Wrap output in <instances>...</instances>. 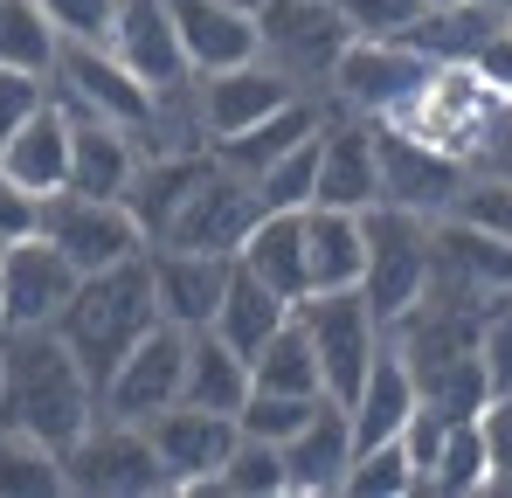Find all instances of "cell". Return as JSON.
<instances>
[{"label":"cell","mask_w":512,"mask_h":498,"mask_svg":"<svg viewBox=\"0 0 512 498\" xmlns=\"http://www.w3.org/2000/svg\"><path fill=\"white\" fill-rule=\"evenodd\" d=\"M326 132V125H319ZM319 132L305 139V146H291L284 160H270L256 173V201H263V215H298V208H312V173H319Z\"/></svg>","instance_id":"f35d334b"},{"label":"cell","mask_w":512,"mask_h":498,"mask_svg":"<svg viewBox=\"0 0 512 498\" xmlns=\"http://www.w3.org/2000/svg\"><path fill=\"white\" fill-rule=\"evenodd\" d=\"M180 374H187V332L180 326H146L132 339V353L104 374L97 388V409L104 415H125V422H153L160 409L180 402Z\"/></svg>","instance_id":"4fadbf2b"},{"label":"cell","mask_w":512,"mask_h":498,"mask_svg":"<svg viewBox=\"0 0 512 498\" xmlns=\"http://www.w3.org/2000/svg\"><path fill=\"white\" fill-rule=\"evenodd\" d=\"M236 263L298 305L305 298V208L298 215H256V229L243 236Z\"/></svg>","instance_id":"4dcf8cb0"},{"label":"cell","mask_w":512,"mask_h":498,"mask_svg":"<svg viewBox=\"0 0 512 498\" xmlns=\"http://www.w3.org/2000/svg\"><path fill=\"white\" fill-rule=\"evenodd\" d=\"M340 492L346 498H409V492H423L409 443H402V436H388V443H374V450H353Z\"/></svg>","instance_id":"74e56055"},{"label":"cell","mask_w":512,"mask_h":498,"mask_svg":"<svg viewBox=\"0 0 512 498\" xmlns=\"http://www.w3.org/2000/svg\"><path fill=\"white\" fill-rule=\"evenodd\" d=\"M346 42H353V28H346L340 0H263L256 7V56L277 77H291L305 97H319L333 83Z\"/></svg>","instance_id":"5b68a950"},{"label":"cell","mask_w":512,"mask_h":498,"mask_svg":"<svg viewBox=\"0 0 512 498\" xmlns=\"http://www.w3.org/2000/svg\"><path fill=\"white\" fill-rule=\"evenodd\" d=\"M56 492H70L63 485V450L0 422V498H56Z\"/></svg>","instance_id":"e575fe53"},{"label":"cell","mask_w":512,"mask_h":498,"mask_svg":"<svg viewBox=\"0 0 512 498\" xmlns=\"http://www.w3.org/2000/svg\"><path fill=\"white\" fill-rule=\"evenodd\" d=\"M229 7H243V14H256V7H263V0H229Z\"/></svg>","instance_id":"f907efd6"},{"label":"cell","mask_w":512,"mask_h":498,"mask_svg":"<svg viewBox=\"0 0 512 498\" xmlns=\"http://www.w3.org/2000/svg\"><path fill=\"white\" fill-rule=\"evenodd\" d=\"M194 97H201L208 146H222V139L250 132L256 118H270L277 104H291V97H305V90H298L291 77H277L263 56H250V63H236V70H208V77H194Z\"/></svg>","instance_id":"ffe728a7"},{"label":"cell","mask_w":512,"mask_h":498,"mask_svg":"<svg viewBox=\"0 0 512 498\" xmlns=\"http://www.w3.org/2000/svg\"><path fill=\"white\" fill-rule=\"evenodd\" d=\"M56 49H63V35L35 0H0V70L56 77Z\"/></svg>","instance_id":"836d02e7"},{"label":"cell","mask_w":512,"mask_h":498,"mask_svg":"<svg viewBox=\"0 0 512 498\" xmlns=\"http://www.w3.org/2000/svg\"><path fill=\"white\" fill-rule=\"evenodd\" d=\"M381 201V160H374V118L326 111L319 132V173H312V208H374Z\"/></svg>","instance_id":"ac0fdd59"},{"label":"cell","mask_w":512,"mask_h":498,"mask_svg":"<svg viewBox=\"0 0 512 498\" xmlns=\"http://www.w3.org/2000/svg\"><path fill=\"white\" fill-rule=\"evenodd\" d=\"M146 326H160L153 312V270H146V249L125 256V263H104V270H84L56 332L70 339V353L90 367V381L104 388V374L132 353V339Z\"/></svg>","instance_id":"7a4b0ae2"},{"label":"cell","mask_w":512,"mask_h":498,"mask_svg":"<svg viewBox=\"0 0 512 498\" xmlns=\"http://www.w3.org/2000/svg\"><path fill=\"white\" fill-rule=\"evenodd\" d=\"M256 215H263V201H256V180H250V173L208 160V173L194 180V194H187V208H180V222L167 229V243L208 249V256H236L243 236L256 229ZM153 249H160V243H153Z\"/></svg>","instance_id":"9a60e30c"},{"label":"cell","mask_w":512,"mask_h":498,"mask_svg":"<svg viewBox=\"0 0 512 498\" xmlns=\"http://www.w3.org/2000/svg\"><path fill=\"white\" fill-rule=\"evenodd\" d=\"M146 270H153V312L180 332H201V326H215V305H222V291H229L236 256L160 243V249H146Z\"/></svg>","instance_id":"e0dca14e"},{"label":"cell","mask_w":512,"mask_h":498,"mask_svg":"<svg viewBox=\"0 0 512 498\" xmlns=\"http://www.w3.org/2000/svg\"><path fill=\"white\" fill-rule=\"evenodd\" d=\"M499 28H506V7H492V0H457V7H423V21H416L402 42H416L429 63H478V49H485Z\"/></svg>","instance_id":"f546056e"},{"label":"cell","mask_w":512,"mask_h":498,"mask_svg":"<svg viewBox=\"0 0 512 498\" xmlns=\"http://www.w3.org/2000/svg\"><path fill=\"white\" fill-rule=\"evenodd\" d=\"M319 402H326V395H270V388H250V402L236 409V429L256 436V443H291V436L312 422Z\"/></svg>","instance_id":"ab89813d"},{"label":"cell","mask_w":512,"mask_h":498,"mask_svg":"<svg viewBox=\"0 0 512 498\" xmlns=\"http://www.w3.org/2000/svg\"><path fill=\"white\" fill-rule=\"evenodd\" d=\"M319 125H326V104H319V97H291V104H277L270 118H256L250 132H236V139H222V146H208V153H215L222 166H236V173H250V180H256L270 160H284L291 146H305Z\"/></svg>","instance_id":"f1b7e54d"},{"label":"cell","mask_w":512,"mask_h":498,"mask_svg":"<svg viewBox=\"0 0 512 498\" xmlns=\"http://www.w3.org/2000/svg\"><path fill=\"white\" fill-rule=\"evenodd\" d=\"M478 429H485V457H492V492L485 498H512V395H492L478 409Z\"/></svg>","instance_id":"ee69618b"},{"label":"cell","mask_w":512,"mask_h":498,"mask_svg":"<svg viewBox=\"0 0 512 498\" xmlns=\"http://www.w3.org/2000/svg\"><path fill=\"white\" fill-rule=\"evenodd\" d=\"M49 21H56V35L63 42H104V28H111V7L118 0H35Z\"/></svg>","instance_id":"bcb514c9"},{"label":"cell","mask_w":512,"mask_h":498,"mask_svg":"<svg viewBox=\"0 0 512 498\" xmlns=\"http://www.w3.org/2000/svg\"><path fill=\"white\" fill-rule=\"evenodd\" d=\"M291 326V298L284 291H270L263 277H250L243 263L229 270V291H222V305H215V332L236 346V353H256L270 332Z\"/></svg>","instance_id":"1f68e13d"},{"label":"cell","mask_w":512,"mask_h":498,"mask_svg":"<svg viewBox=\"0 0 512 498\" xmlns=\"http://www.w3.org/2000/svg\"><path fill=\"white\" fill-rule=\"evenodd\" d=\"M208 498H284V443H256L236 436V450L222 457V471L201 485ZM194 492V498H201Z\"/></svg>","instance_id":"8d00e7d4"},{"label":"cell","mask_w":512,"mask_h":498,"mask_svg":"<svg viewBox=\"0 0 512 498\" xmlns=\"http://www.w3.org/2000/svg\"><path fill=\"white\" fill-rule=\"evenodd\" d=\"M0 173H7L21 194H35V201H49V194L70 187V111H63L56 97H42V104L0 139Z\"/></svg>","instance_id":"44dd1931"},{"label":"cell","mask_w":512,"mask_h":498,"mask_svg":"<svg viewBox=\"0 0 512 498\" xmlns=\"http://www.w3.org/2000/svg\"><path fill=\"white\" fill-rule=\"evenodd\" d=\"M35 222H42V201H35V194H21V187L0 173V243L35 236Z\"/></svg>","instance_id":"c3c4849f"},{"label":"cell","mask_w":512,"mask_h":498,"mask_svg":"<svg viewBox=\"0 0 512 498\" xmlns=\"http://www.w3.org/2000/svg\"><path fill=\"white\" fill-rule=\"evenodd\" d=\"M146 436H153V450H160V471H167V492H201L215 471H222V457L236 450V415H215V409H194V402H173L146 422Z\"/></svg>","instance_id":"2e32d148"},{"label":"cell","mask_w":512,"mask_h":498,"mask_svg":"<svg viewBox=\"0 0 512 498\" xmlns=\"http://www.w3.org/2000/svg\"><path fill=\"white\" fill-rule=\"evenodd\" d=\"M49 97H56L63 111H77V118H111V125H125V132H139L146 111H153V90L132 77L104 42H63V49H56Z\"/></svg>","instance_id":"30bf717a"},{"label":"cell","mask_w":512,"mask_h":498,"mask_svg":"<svg viewBox=\"0 0 512 498\" xmlns=\"http://www.w3.org/2000/svg\"><path fill=\"white\" fill-rule=\"evenodd\" d=\"M423 7H457V0H423Z\"/></svg>","instance_id":"816d5d0a"},{"label":"cell","mask_w":512,"mask_h":498,"mask_svg":"<svg viewBox=\"0 0 512 498\" xmlns=\"http://www.w3.org/2000/svg\"><path fill=\"white\" fill-rule=\"evenodd\" d=\"M104 49L146 83V90H173V83L194 77L167 0H118V7H111V28H104Z\"/></svg>","instance_id":"d6986e66"},{"label":"cell","mask_w":512,"mask_h":498,"mask_svg":"<svg viewBox=\"0 0 512 498\" xmlns=\"http://www.w3.org/2000/svg\"><path fill=\"white\" fill-rule=\"evenodd\" d=\"M492 7H506V14H512V0H492Z\"/></svg>","instance_id":"f5cc1de1"},{"label":"cell","mask_w":512,"mask_h":498,"mask_svg":"<svg viewBox=\"0 0 512 498\" xmlns=\"http://www.w3.org/2000/svg\"><path fill=\"white\" fill-rule=\"evenodd\" d=\"M471 173L478 180H512V97L492 104V118H485V132H478V146H471Z\"/></svg>","instance_id":"f6af8a7d"},{"label":"cell","mask_w":512,"mask_h":498,"mask_svg":"<svg viewBox=\"0 0 512 498\" xmlns=\"http://www.w3.org/2000/svg\"><path fill=\"white\" fill-rule=\"evenodd\" d=\"M436 63H429L416 42H381V35H353L346 42V56L333 63V83H326V97L353 111V118H388L416 83L429 77Z\"/></svg>","instance_id":"7c38bea8"},{"label":"cell","mask_w":512,"mask_h":498,"mask_svg":"<svg viewBox=\"0 0 512 498\" xmlns=\"http://www.w3.org/2000/svg\"><path fill=\"white\" fill-rule=\"evenodd\" d=\"M63 485L77 498H153L167 492V471H160V450H153L146 422L97 409V422L63 450Z\"/></svg>","instance_id":"8992f818"},{"label":"cell","mask_w":512,"mask_h":498,"mask_svg":"<svg viewBox=\"0 0 512 498\" xmlns=\"http://www.w3.org/2000/svg\"><path fill=\"white\" fill-rule=\"evenodd\" d=\"M208 146L201 153H139V173H132V187L118 194L125 208H132V222H139V236L146 249L167 243V229L180 222V208H187V194H194V180L208 173Z\"/></svg>","instance_id":"603a6c76"},{"label":"cell","mask_w":512,"mask_h":498,"mask_svg":"<svg viewBox=\"0 0 512 498\" xmlns=\"http://www.w3.org/2000/svg\"><path fill=\"white\" fill-rule=\"evenodd\" d=\"M132 173H139V139L111 118H77L70 111V187L118 201L132 187Z\"/></svg>","instance_id":"484cf974"},{"label":"cell","mask_w":512,"mask_h":498,"mask_svg":"<svg viewBox=\"0 0 512 498\" xmlns=\"http://www.w3.org/2000/svg\"><path fill=\"white\" fill-rule=\"evenodd\" d=\"M492 104H499V90L485 83L478 63H436L388 118L402 125V132H416L429 146H443V153H457V160H471V146H478V132H485V118H492Z\"/></svg>","instance_id":"52a82bcc"},{"label":"cell","mask_w":512,"mask_h":498,"mask_svg":"<svg viewBox=\"0 0 512 498\" xmlns=\"http://www.w3.org/2000/svg\"><path fill=\"white\" fill-rule=\"evenodd\" d=\"M346 464H353V415L326 395L312 422L284 443V498H333L346 485Z\"/></svg>","instance_id":"7402d4cb"},{"label":"cell","mask_w":512,"mask_h":498,"mask_svg":"<svg viewBox=\"0 0 512 498\" xmlns=\"http://www.w3.org/2000/svg\"><path fill=\"white\" fill-rule=\"evenodd\" d=\"M478 360H485V388L512 395V298L478 319Z\"/></svg>","instance_id":"7bdbcfd3"},{"label":"cell","mask_w":512,"mask_h":498,"mask_svg":"<svg viewBox=\"0 0 512 498\" xmlns=\"http://www.w3.org/2000/svg\"><path fill=\"white\" fill-rule=\"evenodd\" d=\"M250 381L270 388V395H326L319 360H312V339L298 332V319H291L284 332H270V339L250 353Z\"/></svg>","instance_id":"d590c367"},{"label":"cell","mask_w":512,"mask_h":498,"mask_svg":"<svg viewBox=\"0 0 512 498\" xmlns=\"http://www.w3.org/2000/svg\"><path fill=\"white\" fill-rule=\"evenodd\" d=\"M429 291L471 305V312H492L512 298V243L464 222V215H436L429 222Z\"/></svg>","instance_id":"ba28073f"},{"label":"cell","mask_w":512,"mask_h":498,"mask_svg":"<svg viewBox=\"0 0 512 498\" xmlns=\"http://www.w3.org/2000/svg\"><path fill=\"white\" fill-rule=\"evenodd\" d=\"M77 277H84V270L49 243L42 229L0 243V332L56 326L63 305H70V291H77Z\"/></svg>","instance_id":"8fae6325"},{"label":"cell","mask_w":512,"mask_h":498,"mask_svg":"<svg viewBox=\"0 0 512 498\" xmlns=\"http://www.w3.org/2000/svg\"><path fill=\"white\" fill-rule=\"evenodd\" d=\"M42 97H49V77H21V70H0V139H7V132H14V125H21V118H28L35 104H42Z\"/></svg>","instance_id":"7dc6e473"},{"label":"cell","mask_w":512,"mask_h":498,"mask_svg":"<svg viewBox=\"0 0 512 498\" xmlns=\"http://www.w3.org/2000/svg\"><path fill=\"white\" fill-rule=\"evenodd\" d=\"M478 70H485V83H492L499 97H512V28H499V35L478 49Z\"/></svg>","instance_id":"681fc988"},{"label":"cell","mask_w":512,"mask_h":498,"mask_svg":"<svg viewBox=\"0 0 512 498\" xmlns=\"http://www.w3.org/2000/svg\"><path fill=\"white\" fill-rule=\"evenodd\" d=\"M346 28L353 35H381V42H402L416 21H423V0H340Z\"/></svg>","instance_id":"60d3db41"},{"label":"cell","mask_w":512,"mask_h":498,"mask_svg":"<svg viewBox=\"0 0 512 498\" xmlns=\"http://www.w3.org/2000/svg\"><path fill=\"white\" fill-rule=\"evenodd\" d=\"M506 28H512V14H506Z\"/></svg>","instance_id":"db71d44e"},{"label":"cell","mask_w":512,"mask_h":498,"mask_svg":"<svg viewBox=\"0 0 512 498\" xmlns=\"http://www.w3.org/2000/svg\"><path fill=\"white\" fill-rule=\"evenodd\" d=\"M367 229L353 208H305V291H346L360 284Z\"/></svg>","instance_id":"83f0119b"},{"label":"cell","mask_w":512,"mask_h":498,"mask_svg":"<svg viewBox=\"0 0 512 498\" xmlns=\"http://www.w3.org/2000/svg\"><path fill=\"white\" fill-rule=\"evenodd\" d=\"M291 319L312 339V360H319L326 395H333V402H353L360 381H367V367H374V353L388 346V332L374 319L367 291H360V284H346V291H305V298L291 305Z\"/></svg>","instance_id":"277c9868"},{"label":"cell","mask_w":512,"mask_h":498,"mask_svg":"<svg viewBox=\"0 0 512 498\" xmlns=\"http://www.w3.org/2000/svg\"><path fill=\"white\" fill-rule=\"evenodd\" d=\"M250 353H236L215 326L187 332V374H180V402L194 409H215V415H236L250 402Z\"/></svg>","instance_id":"4316f807"},{"label":"cell","mask_w":512,"mask_h":498,"mask_svg":"<svg viewBox=\"0 0 512 498\" xmlns=\"http://www.w3.org/2000/svg\"><path fill=\"white\" fill-rule=\"evenodd\" d=\"M429 222L416 208H395V201H374L360 208V229H367V263H360V291L374 305L381 332L402 326L416 305L429 298Z\"/></svg>","instance_id":"3957f363"},{"label":"cell","mask_w":512,"mask_h":498,"mask_svg":"<svg viewBox=\"0 0 512 498\" xmlns=\"http://www.w3.org/2000/svg\"><path fill=\"white\" fill-rule=\"evenodd\" d=\"M35 229L63 249L77 270H104V263H125V256H139V249H146V236H139V222H132V208H125V201L77 194V187L49 194Z\"/></svg>","instance_id":"5bb4252c"},{"label":"cell","mask_w":512,"mask_h":498,"mask_svg":"<svg viewBox=\"0 0 512 498\" xmlns=\"http://www.w3.org/2000/svg\"><path fill=\"white\" fill-rule=\"evenodd\" d=\"M374 160H381V201L416 208V215H450L471 166L443 146H429L416 132H402L395 118H374Z\"/></svg>","instance_id":"9c48e42d"},{"label":"cell","mask_w":512,"mask_h":498,"mask_svg":"<svg viewBox=\"0 0 512 498\" xmlns=\"http://www.w3.org/2000/svg\"><path fill=\"white\" fill-rule=\"evenodd\" d=\"M0 422L42 436L49 450H70L97 422V381L56 326L0 332Z\"/></svg>","instance_id":"6da1fadb"},{"label":"cell","mask_w":512,"mask_h":498,"mask_svg":"<svg viewBox=\"0 0 512 498\" xmlns=\"http://www.w3.org/2000/svg\"><path fill=\"white\" fill-rule=\"evenodd\" d=\"M423 492L429 498H485V492H492V457H485V429H478V415L443 429V450H436V464H429Z\"/></svg>","instance_id":"d6a6232c"},{"label":"cell","mask_w":512,"mask_h":498,"mask_svg":"<svg viewBox=\"0 0 512 498\" xmlns=\"http://www.w3.org/2000/svg\"><path fill=\"white\" fill-rule=\"evenodd\" d=\"M450 215H464V222H478V229H492V236L512 243V180H478V173H471Z\"/></svg>","instance_id":"b9f144b4"},{"label":"cell","mask_w":512,"mask_h":498,"mask_svg":"<svg viewBox=\"0 0 512 498\" xmlns=\"http://www.w3.org/2000/svg\"><path fill=\"white\" fill-rule=\"evenodd\" d=\"M173 28H180V49H187V70L208 77V70H236L256 56V14L229 7V0H167Z\"/></svg>","instance_id":"cb8c5ba5"},{"label":"cell","mask_w":512,"mask_h":498,"mask_svg":"<svg viewBox=\"0 0 512 498\" xmlns=\"http://www.w3.org/2000/svg\"><path fill=\"white\" fill-rule=\"evenodd\" d=\"M416 409H423V388H416L409 360L395 346H381L374 367H367V381H360V395L346 402V415H353V450H374V443L402 436Z\"/></svg>","instance_id":"d4e9b609"}]
</instances>
